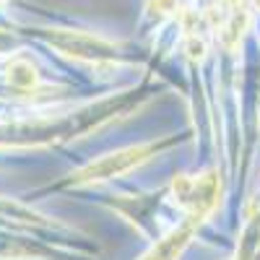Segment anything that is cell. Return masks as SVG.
Returning a JSON list of instances; mask_svg holds the SVG:
<instances>
[{"instance_id":"6da1fadb","label":"cell","mask_w":260,"mask_h":260,"mask_svg":"<svg viewBox=\"0 0 260 260\" xmlns=\"http://www.w3.org/2000/svg\"><path fill=\"white\" fill-rule=\"evenodd\" d=\"M185 242H187V229H180V232H175V234H169L167 240H164L156 250H151L143 260H172V257L182 250Z\"/></svg>"}]
</instances>
